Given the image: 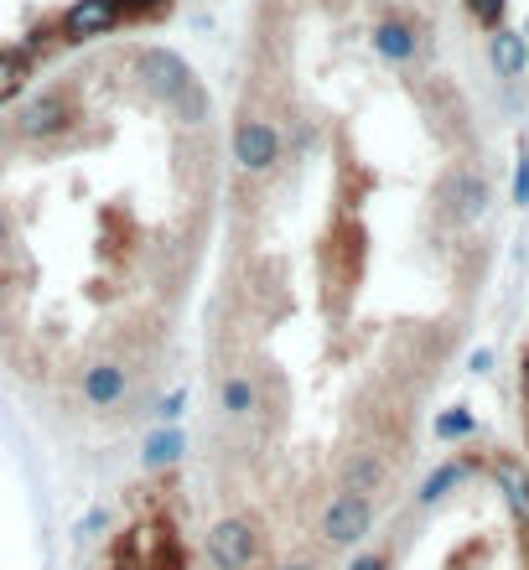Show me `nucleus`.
Segmentation results:
<instances>
[{
  "label": "nucleus",
  "instance_id": "nucleus-7",
  "mask_svg": "<svg viewBox=\"0 0 529 570\" xmlns=\"http://www.w3.org/2000/svg\"><path fill=\"white\" fill-rule=\"evenodd\" d=\"M120 21H125L120 0H74V6L58 16V31L68 42H94V37L115 31Z\"/></svg>",
  "mask_w": 529,
  "mask_h": 570
},
{
  "label": "nucleus",
  "instance_id": "nucleus-9",
  "mask_svg": "<svg viewBox=\"0 0 529 570\" xmlns=\"http://www.w3.org/2000/svg\"><path fill=\"white\" fill-rule=\"evenodd\" d=\"M488 478H493V488H499L503 509L515 513V524L529 529V466L519 462L515 451H499V456L488 462Z\"/></svg>",
  "mask_w": 529,
  "mask_h": 570
},
{
  "label": "nucleus",
  "instance_id": "nucleus-5",
  "mask_svg": "<svg viewBox=\"0 0 529 570\" xmlns=\"http://www.w3.org/2000/svg\"><path fill=\"white\" fill-rule=\"evenodd\" d=\"M374 529V498H359V493H333V503L322 509V540L327 544H359L363 534Z\"/></svg>",
  "mask_w": 529,
  "mask_h": 570
},
{
  "label": "nucleus",
  "instance_id": "nucleus-18",
  "mask_svg": "<svg viewBox=\"0 0 529 570\" xmlns=\"http://www.w3.org/2000/svg\"><path fill=\"white\" fill-rule=\"evenodd\" d=\"M437 435L441 441H462V435H472V415L462 405L447 410V415H437Z\"/></svg>",
  "mask_w": 529,
  "mask_h": 570
},
{
  "label": "nucleus",
  "instance_id": "nucleus-8",
  "mask_svg": "<svg viewBox=\"0 0 529 570\" xmlns=\"http://www.w3.org/2000/svg\"><path fill=\"white\" fill-rule=\"evenodd\" d=\"M369 42H374V52L384 62L405 68V62H415V52H421V27H415L410 16H379L374 31H369Z\"/></svg>",
  "mask_w": 529,
  "mask_h": 570
},
{
  "label": "nucleus",
  "instance_id": "nucleus-14",
  "mask_svg": "<svg viewBox=\"0 0 529 570\" xmlns=\"http://www.w3.org/2000/svg\"><path fill=\"white\" fill-rule=\"evenodd\" d=\"M218 405H224L228 421H249V415L259 410V384H255V374H228L224 390H218Z\"/></svg>",
  "mask_w": 529,
  "mask_h": 570
},
{
  "label": "nucleus",
  "instance_id": "nucleus-13",
  "mask_svg": "<svg viewBox=\"0 0 529 570\" xmlns=\"http://www.w3.org/2000/svg\"><path fill=\"white\" fill-rule=\"evenodd\" d=\"M468 478H472V462H468V456H452V462H441L437 472L421 482V493H415V498H421V509H437L441 498L457 493V488H462Z\"/></svg>",
  "mask_w": 529,
  "mask_h": 570
},
{
  "label": "nucleus",
  "instance_id": "nucleus-17",
  "mask_svg": "<svg viewBox=\"0 0 529 570\" xmlns=\"http://www.w3.org/2000/svg\"><path fill=\"white\" fill-rule=\"evenodd\" d=\"M462 6H468V16L483 31H499L503 27V11H509V0H462Z\"/></svg>",
  "mask_w": 529,
  "mask_h": 570
},
{
  "label": "nucleus",
  "instance_id": "nucleus-3",
  "mask_svg": "<svg viewBox=\"0 0 529 570\" xmlns=\"http://www.w3.org/2000/svg\"><path fill=\"white\" fill-rule=\"evenodd\" d=\"M265 556V540L249 519H218L208 529V560L213 570H255Z\"/></svg>",
  "mask_w": 529,
  "mask_h": 570
},
{
  "label": "nucleus",
  "instance_id": "nucleus-19",
  "mask_svg": "<svg viewBox=\"0 0 529 570\" xmlns=\"http://www.w3.org/2000/svg\"><path fill=\"white\" fill-rule=\"evenodd\" d=\"M125 21H156V16L172 11V0H120Z\"/></svg>",
  "mask_w": 529,
  "mask_h": 570
},
{
  "label": "nucleus",
  "instance_id": "nucleus-24",
  "mask_svg": "<svg viewBox=\"0 0 529 570\" xmlns=\"http://www.w3.org/2000/svg\"><path fill=\"white\" fill-rule=\"evenodd\" d=\"M519 379H525V400H529V353H525V368H519Z\"/></svg>",
  "mask_w": 529,
  "mask_h": 570
},
{
  "label": "nucleus",
  "instance_id": "nucleus-10",
  "mask_svg": "<svg viewBox=\"0 0 529 570\" xmlns=\"http://www.w3.org/2000/svg\"><path fill=\"white\" fill-rule=\"evenodd\" d=\"M78 390H84V400L94 410H115L125 400V390H130V368L120 358H94L84 368V379H78Z\"/></svg>",
  "mask_w": 529,
  "mask_h": 570
},
{
  "label": "nucleus",
  "instance_id": "nucleus-22",
  "mask_svg": "<svg viewBox=\"0 0 529 570\" xmlns=\"http://www.w3.org/2000/svg\"><path fill=\"white\" fill-rule=\"evenodd\" d=\"M515 203H529V156H519V171H515Z\"/></svg>",
  "mask_w": 529,
  "mask_h": 570
},
{
  "label": "nucleus",
  "instance_id": "nucleus-15",
  "mask_svg": "<svg viewBox=\"0 0 529 570\" xmlns=\"http://www.w3.org/2000/svg\"><path fill=\"white\" fill-rule=\"evenodd\" d=\"M182 451H187V435L177 431V425H156L151 435H146V446H140V462L151 466V472H161V466H177Z\"/></svg>",
  "mask_w": 529,
  "mask_h": 570
},
{
  "label": "nucleus",
  "instance_id": "nucleus-16",
  "mask_svg": "<svg viewBox=\"0 0 529 570\" xmlns=\"http://www.w3.org/2000/svg\"><path fill=\"white\" fill-rule=\"evenodd\" d=\"M172 115H177L182 125H203V120H208V89H203V83H193V89L182 94V105L172 109Z\"/></svg>",
  "mask_w": 529,
  "mask_h": 570
},
{
  "label": "nucleus",
  "instance_id": "nucleus-11",
  "mask_svg": "<svg viewBox=\"0 0 529 570\" xmlns=\"http://www.w3.org/2000/svg\"><path fill=\"white\" fill-rule=\"evenodd\" d=\"M384 478H390V466H384V456L379 451H353L349 462H343V472H337V493H379L384 488Z\"/></svg>",
  "mask_w": 529,
  "mask_h": 570
},
{
  "label": "nucleus",
  "instance_id": "nucleus-2",
  "mask_svg": "<svg viewBox=\"0 0 529 570\" xmlns=\"http://www.w3.org/2000/svg\"><path fill=\"white\" fill-rule=\"evenodd\" d=\"M136 78L151 89V99H161L167 109H177L182 94L197 83L193 68H187L172 47H140V52H136Z\"/></svg>",
  "mask_w": 529,
  "mask_h": 570
},
{
  "label": "nucleus",
  "instance_id": "nucleus-20",
  "mask_svg": "<svg viewBox=\"0 0 529 570\" xmlns=\"http://www.w3.org/2000/svg\"><path fill=\"white\" fill-rule=\"evenodd\" d=\"M390 566H394V560H390V550H363V556L353 560L349 570H390Z\"/></svg>",
  "mask_w": 529,
  "mask_h": 570
},
{
  "label": "nucleus",
  "instance_id": "nucleus-1",
  "mask_svg": "<svg viewBox=\"0 0 529 570\" xmlns=\"http://www.w3.org/2000/svg\"><path fill=\"white\" fill-rule=\"evenodd\" d=\"M281 150H286V140L265 115H239V125H234V161H239V171L271 177L281 166Z\"/></svg>",
  "mask_w": 529,
  "mask_h": 570
},
{
  "label": "nucleus",
  "instance_id": "nucleus-23",
  "mask_svg": "<svg viewBox=\"0 0 529 570\" xmlns=\"http://www.w3.org/2000/svg\"><path fill=\"white\" fill-rule=\"evenodd\" d=\"M281 570H322V566H317V560H286Z\"/></svg>",
  "mask_w": 529,
  "mask_h": 570
},
{
  "label": "nucleus",
  "instance_id": "nucleus-12",
  "mask_svg": "<svg viewBox=\"0 0 529 570\" xmlns=\"http://www.w3.org/2000/svg\"><path fill=\"white\" fill-rule=\"evenodd\" d=\"M488 62H493V73L499 78H519L529 68V37L525 31H488Z\"/></svg>",
  "mask_w": 529,
  "mask_h": 570
},
{
  "label": "nucleus",
  "instance_id": "nucleus-21",
  "mask_svg": "<svg viewBox=\"0 0 529 570\" xmlns=\"http://www.w3.org/2000/svg\"><path fill=\"white\" fill-rule=\"evenodd\" d=\"M182 405H187V390H172L167 400H161V421H177Z\"/></svg>",
  "mask_w": 529,
  "mask_h": 570
},
{
  "label": "nucleus",
  "instance_id": "nucleus-6",
  "mask_svg": "<svg viewBox=\"0 0 529 570\" xmlns=\"http://www.w3.org/2000/svg\"><path fill=\"white\" fill-rule=\"evenodd\" d=\"M441 203H447V213H452L457 224H472V218H483L488 213L493 187H488V177L478 171V166H457L452 177H447V187H441Z\"/></svg>",
  "mask_w": 529,
  "mask_h": 570
},
{
  "label": "nucleus",
  "instance_id": "nucleus-4",
  "mask_svg": "<svg viewBox=\"0 0 529 570\" xmlns=\"http://www.w3.org/2000/svg\"><path fill=\"white\" fill-rule=\"evenodd\" d=\"M78 120V109H74V94L68 89H42L37 99H27V109L16 115V130L27 140H58L68 136Z\"/></svg>",
  "mask_w": 529,
  "mask_h": 570
},
{
  "label": "nucleus",
  "instance_id": "nucleus-25",
  "mask_svg": "<svg viewBox=\"0 0 529 570\" xmlns=\"http://www.w3.org/2000/svg\"><path fill=\"white\" fill-rule=\"evenodd\" d=\"M136 570H140V566H136Z\"/></svg>",
  "mask_w": 529,
  "mask_h": 570
}]
</instances>
